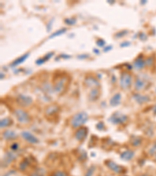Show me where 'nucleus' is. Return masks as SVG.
I'll return each mask as SVG.
<instances>
[{
    "label": "nucleus",
    "instance_id": "nucleus-16",
    "mask_svg": "<svg viewBox=\"0 0 156 176\" xmlns=\"http://www.w3.org/2000/svg\"><path fill=\"white\" fill-rule=\"evenodd\" d=\"M146 65L145 60H144V57L142 55H140L139 57H137L135 59L134 62H133V67L136 68L137 70H141L144 68Z\"/></svg>",
    "mask_w": 156,
    "mask_h": 176
},
{
    "label": "nucleus",
    "instance_id": "nucleus-19",
    "mask_svg": "<svg viewBox=\"0 0 156 176\" xmlns=\"http://www.w3.org/2000/svg\"><path fill=\"white\" fill-rule=\"evenodd\" d=\"M121 100H122V96L120 93H116L114 94L113 96L110 99L109 101V104L111 107H117V106L119 105L121 103Z\"/></svg>",
    "mask_w": 156,
    "mask_h": 176
},
{
    "label": "nucleus",
    "instance_id": "nucleus-5",
    "mask_svg": "<svg viewBox=\"0 0 156 176\" xmlns=\"http://www.w3.org/2000/svg\"><path fill=\"white\" fill-rule=\"evenodd\" d=\"M128 117L120 112H115L109 118V121L113 124H124L128 121Z\"/></svg>",
    "mask_w": 156,
    "mask_h": 176
},
{
    "label": "nucleus",
    "instance_id": "nucleus-34",
    "mask_svg": "<svg viewBox=\"0 0 156 176\" xmlns=\"http://www.w3.org/2000/svg\"><path fill=\"white\" fill-rule=\"evenodd\" d=\"M145 62H146V65H147V66H151V65L153 63V60H152V57H148V58L146 60Z\"/></svg>",
    "mask_w": 156,
    "mask_h": 176
},
{
    "label": "nucleus",
    "instance_id": "nucleus-10",
    "mask_svg": "<svg viewBox=\"0 0 156 176\" xmlns=\"http://www.w3.org/2000/svg\"><path fill=\"white\" fill-rule=\"evenodd\" d=\"M88 134V129L86 127H81L77 129L75 134H74V137L78 142H83L87 136Z\"/></svg>",
    "mask_w": 156,
    "mask_h": 176
},
{
    "label": "nucleus",
    "instance_id": "nucleus-40",
    "mask_svg": "<svg viewBox=\"0 0 156 176\" xmlns=\"http://www.w3.org/2000/svg\"><path fill=\"white\" fill-rule=\"evenodd\" d=\"M139 176H148L147 175H139Z\"/></svg>",
    "mask_w": 156,
    "mask_h": 176
},
{
    "label": "nucleus",
    "instance_id": "nucleus-4",
    "mask_svg": "<svg viewBox=\"0 0 156 176\" xmlns=\"http://www.w3.org/2000/svg\"><path fill=\"white\" fill-rule=\"evenodd\" d=\"M14 116L17 121L22 124H27L31 122V117L23 109H16L14 110Z\"/></svg>",
    "mask_w": 156,
    "mask_h": 176
},
{
    "label": "nucleus",
    "instance_id": "nucleus-27",
    "mask_svg": "<svg viewBox=\"0 0 156 176\" xmlns=\"http://www.w3.org/2000/svg\"><path fill=\"white\" fill-rule=\"evenodd\" d=\"M30 176H44V171L41 168H38L30 174Z\"/></svg>",
    "mask_w": 156,
    "mask_h": 176
},
{
    "label": "nucleus",
    "instance_id": "nucleus-29",
    "mask_svg": "<svg viewBox=\"0 0 156 176\" xmlns=\"http://www.w3.org/2000/svg\"><path fill=\"white\" fill-rule=\"evenodd\" d=\"M128 32L129 31H127V30H122V31H119V32H117V34L115 35V37L117 38H122V37L125 36L126 35L128 34Z\"/></svg>",
    "mask_w": 156,
    "mask_h": 176
},
{
    "label": "nucleus",
    "instance_id": "nucleus-9",
    "mask_svg": "<svg viewBox=\"0 0 156 176\" xmlns=\"http://www.w3.org/2000/svg\"><path fill=\"white\" fill-rule=\"evenodd\" d=\"M21 137L23 139L27 142L31 144H37L39 142V139L35 136L34 135H33L31 132H28V131H23L21 132Z\"/></svg>",
    "mask_w": 156,
    "mask_h": 176
},
{
    "label": "nucleus",
    "instance_id": "nucleus-22",
    "mask_svg": "<svg viewBox=\"0 0 156 176\" xmlns=\"http://www.w3.org/2000/svg\"><path fill=\"white\" fill-rule=\"evenodd\" d=\"M13 123V121L12 120V118H3V119H1V121H0V128H1V129H4V128L9 127V126L12 125Z\"/></svg>",
    "mask_w": 156,
    "mask_h": 176
},
{
    "label": "nucleus",
    "instance_id": "nucleus-18",
    "mask_svg": "<svg viewBox=\"0 0 156 176\" xmlns=\"http://www.w3.org/2000/svg\"><path fill=\"white\" fill-rule=\"evenodd\" d=\"M134 152L133 150H127L125 151L122 152V153L120 154V158L123 161H129L130 160L133 159V157H134Z\"/></svg>",
    "mask_w": 156,
    "mask_h": 176
},
{
    "label": "nucleus",
    "instance_id": "nucleus-26",
    "mask_svg": "<svg viewBox=\"0 0 156 176\" xmlns=\"http://www.w3.org/2000/svg\"><path fill=\"white\" fill-rule=\"evenodd\" d=\"M64 23L66 25H70V26H72V25H74L76 23H77V19L74 18V17H71V18H66L64 20Z\"/></svg>",
    "mask_w": 156,
    "mask_h": 176
},
{
    "label": "nucleus",
    "instance_id": "nucleus-12",
    "mask_svg": "<svg viewBox=\"0 0 156 176\" xmlns=\"http://www.w3.org/2000/svg\"><path fill=\"white\" fill-rule=\"evenodd\" d=\"M84 84L87 87L89 88H97V87H99L100 84L98 82V80L93 76H87L85 78H84Z\"/></svg>",
    "mask_w": 156,
    "mask_h": 176
},
{
    "label": "nucleus",
    "instance_id": "nucleus-3",
    "mask_svg": "<svg viewBox=\"0 0 156 176\" xmlns=\"http://www.w3.org/2000/svg\"><path fill=\"white\" fill-rule=\"evenodd\" d=\"M133 84V76L127 71H122L119 78V85L122 89H129Z\"/></svg>",
    "mask_w": 156,
    "mask_h": 176
},
{
    "label": "nucleus",
    "instance_id": "nucleus-21",
    "mask_svg": "<svg viewBox=\"0 0 156 176\" xmlns=\"http://www.w3.org/2000/svg\"><path fill=\"white\" fill-rule=\"evenodd\" d=\"M53 55H54V52H49V53L46 54V55L44 56L43 57H41V58L38 59V60H36V63H37V65L43 64L44 62H46V61H48L49 60H50V59L52 58V57H53Z\"/></svg>",
    "mask_w": 156,
    "mask_h": 176
},
{
    "label": "nucleus",
    "instance_id": "nucleus-15",
    "mask_svg": "<svg viewBox=\"0 0 156 176\" xmlns=\"http://www.w3.org/2000/svg\"><path fill=\"white\" fill-rule=\"evenodd\" d=\"M100 94H101V91H100L99 87L97 88H93V89H91L90 92H89L88 95V99L90 101L95 102L99 98Z\"/></svg>",
    "mask_w": 156,
    "mask_h": 176
},
{
    "label": "nucleus",
    "instance_id": "nucleus-36",
    "mask_svg": "<svg viewBox=\"0 0 156 176\" xmlns=\"http://www.w3.org/2000/svg\"><path fill=\"white\" fill-rule=\"evenodd\" d=\"M130 45V41H124V42L121 43L120 47H127V46H129Z\"/></svg>",
    "mask_w": 156,
    "mask_h": 176
},
{
    "label": "nucleus",
    "instance_id": "nucleus-23",
    "mask_svg": "<svg viewBox=\"0 0 156 176\" xmlns=\"http://www.w3.org/2000/svg\"><path fill=\"white\" fill-rule=\"evenodd\" d=\"M141 142H142V138L140 136H136V135H133L130 137V143L133 146L138 147L141 146Z\"/></svg>",
    "mask_w": 156,
    "mask_h": 176
},
{
    "label": "nucleus",
    "instance_id": "nucleus-39",
    "mask_svg": "<svg viewBox=\"0 0 156 176\" xmlns=\"http://www.w3.org/2000/svg\"><path fill=\"white\" fill-rule=\"evenodd\" d=\"M98 51H99V50H98V49H94V52H95V53H98H98H99V52H98Z\"/></svg>",
    "mask_w": 156,
    "mask_h": 176
},
{
    "label": "nucleus",
    "instance_id": "nucleus-28",
    "mask_svg": "<svg viewBox=\"0 0 156 176\" xmlns=\"http://www.w3.org/2000/svg\"><path fill=\"white\" fill-rule=\"evenodd\" d=\"M51 176H68V175H67V173H66V172H63V171L58 170V171H55V172H54L51 175Z\"/></svg>",
    "mask_w": 156,
    "mask_h": 176
},
{
    "label": "nucleus",
    "instance_id": "nucleus-24",
    "mask_svg": "<svg viewBox=\"0 0 156 176\" xmlns=\"http://www.w3.org/2000/svg\"><path fill=\"white\" fill-rule=\"evenodd\" d=\"M29 164H30L29 159H28V158H24V159L20 162V165H19V169H20L21 172H24V171L28 168Z\"/></svg>",
    "mask_w": 156,
    "mask_h": 176
},
{
    "label": "nucleus",
    "instance_id": "nucleus-7",
    "mask_svg": "<svg viewBox=\"0 0 156 176\" xmlns=\"http://www.w3.org/2000/svg\"><path fill=\"white\" fill-rule=\"evenodd\" d=\"M17 103L21 107H28L32 105L33 99L29 96L20 94L17 97Z\"/></svg>",
    "mask_w": 156,
    "mask_h": 176
},
{
    "label": "nucleus",
    "instance_id": "nucleus-35",
    "mask_svg": "<svg viewBox=\"0 0 156 176\" xmlns=\"http://www.w3.org/2000/svg\"><path fill=\"white\" fill-rule=\"evenodd\" d=\"M104 126H105L104 123H103V122H99L96 125V128H97V129H98V130H102V129H104Z\"/></svg>",
    "mask_w": 156,
    "mask_h": 176
},
{
    "label": "nucleus",
    "instance_id": "nucleus-32",
    "mask_svg": "<svg viewBox=\"0 0 156 176\" xmlns=\"http://www.w3.org/2000/svg\"><path fill=\"white\" fill-rule=\"evenodd\" d=\"M19 143H17V142H14V143H13L12 145L10 146V149L13 152H17V150H19Z\"/></svg>",
    "mask_w": 156,
    "mask_h": 176
},
{
    "label": "nucleus",
    "instance_id": "nucleus-38",
    "mask_svg": "<svg viewBox=\"0 0 156 176\" xmlns=\"http://www.w3.org/2000/svg\"><path fill=\"white\" fill-rule=\"evenodd\" d=\"M152 111H153L154 114L156 115V104L153 107V109H152Z\"/></svg>",
    "mask_w": 156,
    "mask_h": 176
},
{
    "label": "nucleus",
    "instance_id": "nucleus-8",
    "mask_svg": "<svg viewBox=\"0 0 156 176\" xmlns=\"http://www.w3.org/2000/svg\"><path fill=\"white\" fill-rule=\"evenodd\" d=\"M17 154L16 153V152L13 151H8L6 152V153L3 156V159L2 160V167H7L9 164H10L13 161H15L17 159Z\"/></svg>",
    "mask_w": 156,
    "mask_h": 176
},
{
    "label": "nucleus",
    "instance_id": "nucleus-2",
    "mask_svg": "<svg viewBox=\"0 0 156 176\" xmlns=\"http://www.w3.org/2000/svg\"><path fill=\"white\" fill-rule=\"evenodd\" d=\"M88 120V114L86 112L81 111L75 113L71 119L70 124L74 129H79L82 127Z\"/></svg>",
    "mask_w": 156,
    "mask_h": 176
},
{
    "label": "nucleus",
    "instance_id": "nucleus-11",
    "mask_svg": "<svg viewBox=\"0 0 156 176\" xmlns=\"http://www.w3.org/2000/svg\"><path fill=\"white\" fill-rule=\"evenodd\" d=\"M147 81L144 80L142 77L140 76H137L136 78H135V81H134V87L136 91L139 92V91H142L144 90V89L147 86Z\"/></svg>",
    "mask_w": 156,
    "mask_h": 176
},
{
    "label": "nucleus",
    "instance_id": "nucleus-37",
    "mask_svg": "<svg viewBox=\"0 0 156 176\" xmlns=\"http://www.w3.org/2000/svg\"><path fill=\"white\" fill-rule=\"evenodd\" d=\"M112 49V46H106V48H105L104 49H103V50H104V52H109V51H110L111 49Z\"/></svg>",
    "mask_w": 156,
    "mask_h": 176
},
{
    "label": "nucleus",
    "instance_id": "nucleus-6",
    "mask_svg": "<svg viewBox=\"0 0 156 176\" xmlns=\"http://www.w3.org/2000/svg\"><path fill=\"white\" fill-rule=\"evenodd\" d=\"M105 164H106V166L108 168L110 169L112 172H113L116 174H122L124 172H126L125 168L121 165H119V164H117V163L111 161V160H106V161H105Z\"/></svg>",
    "mask_w": 156,
    "mask_h": 176
},
{
    "label": "nucleus",
    "instance_id": "nucleus-20",
    "mask_svg": "<svg viewBox=\"0 0 156 176\" xmlns=\"http://www.w3.org/2000/svg\"><path fill=\"white\" fill-rule=\"evenodd\" d=\"M28 57H29V53L23 54V56L20 57L19 58L16 59L13 62H12V63H11L10 66L11 67H17V66H18V65L21 64L22 63H23V62H24L25 60L28 59Z\"/></svg>",
    "mask_w": 156,
    "mask_h": 176
},
{
    "label": "nucleus",
    "instance_id": "nucleus-14",
    "mask_svg": "<svg viewBox=\"0 0 156 176\" xmlns=\"http://www.w3.org/2000/svg\"><path fill=\"white\" fill-rule=\"evenodd\" d=\"M60 111V107L55 104L49 106L45 110V115L48 118H52L54 115H56Z\"/></svg>",
    "mask_w": 156,
    "mask_h": 176
},
{
    "label": "nucleus",
    "instance_id": "nucleus-41",
    "mask_svg": "<svg viewBox=\"0 0 156 176\" xmlns=\"http://www.w3.org/2000/svg\"><path fill=\"white\" fill-rule=\"evenodd\" d=\"M122 176H128V175H122Z\"/></svg>",
    "mask_w": 156,
    "mask_h": 176
},
{
    "label": "nucleus",
    "instance_id": "nucleus-31",
    "mask_svg": "<svg viewBox=\"0 0 156 176\" xmlns=\"http://www.w3.org/2000/svg\"><path fill=\"white\" fill-rule=\"evenodd\" d=\"M149 153H150L152 156H155L156 154V141L154 142L153 145H152V148L149 150Z\"/></svg>",
    "mask_w": 156,
    "mask_h": 176
},
{
    "label": "nucleus",
    "instance_id": "nucleus-33",
    "mask_svg": "<svg viewBox=\"0 0 156 176\" xmlns=\"http://www.w3.org/2000/svg\"><path fill=\"white\" fill-rule=\"evenodd\" d=\"M96 44L98 45L99 47H103V46H105V45H106V41H105V40H103L102 38H98L96 41Z\"/></svg>",
    "mask_w": 156,
    "mask_h": 176
},
{
    "label": "nucleus",
    "instance_id": "nucleus-13",
    "mask_svg": "<svg viewBox=\"0 0 156 176\" xmlns=\"http://www.w3.org/2000/svg\"><path fill=\"white\" fill-rule=\"evenodd\" d=\"M133 98L137 103H139V104L141 105L148 103V102L150 100V98H149L148 96L142 95V94H140V93H133Z\"/></svg>",
    "mask_w": 156,
    "mask_h": 176
},
{
    "label": "nucleus",
    "instance_id": "nucleus-17",
    "mask_svg": "<svg viewBox=\"0 0 156 176\" xmlns=\"http://www.w3.org/2000/svg\"><path fill=\"white\" fill-rule=\"evenodd\" d=\"M2 136L5 140H14L17 139V134L14 131L6 130L3 132Z\"/></svg>",
    "mask_w": 156,
    "mask_h": 176
},
{
    "label": "nucleus",
    "instance_id": "nucleus-1",
    "mask_svg": "<svg viewBox=\"0 0 156 176\" xmlns=\"http://www.w3.org/2000/svg\"><path fill=\"white\" fill-rule=\"evenodd\" d=\"M70 77L63 72H56L52 78L53 91L59 95H62L66 92L70 84Z\"/></svg>",
    "mask_w": 156,
    "mask_h": 176
},
{
    "label": "nucleus",
    "instance_id": "nucleus-30",
    "mask_svg": "<svg viewBox=\"0 0 156 176\" xmlns=\"http://www.w3.org/2000/svg\"><path fill=\"white\" fill-rule=\"evenodd\" d=\"M95 166H91V168H89L87 170V172H86L85 176H92L93 175L94 172H95Z\"/></svg>",
    "mask_w": 156,
    "mask_h": 176
},
{
    "label": "nucleus",
    "instance_id": "nucleus-25",
    "mask_svg": "<svg viewBox=\"0 0 156 176\" xmlns=\"http://www.w3.org/2000/svg\"><path fill=\"white\" fill-rule=\"evenodd\" d=\"M66 31H67L66 28H61V29H60V30H57V31H55V32H53L52 35H50V36H49V38L51 39V38H55V37L60 36V35L64 34Z\"/></svg>",
    "mask_w": 156,
    "mask_h": 176
}]
</instances>
